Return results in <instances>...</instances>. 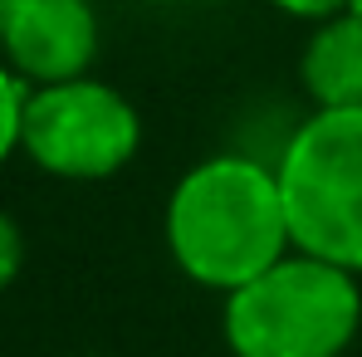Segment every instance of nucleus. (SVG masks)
<instances>
[{
	"label": "nucleus",
	"mask_w": 362,
	"mask_h": 357,
	"mask_svg": "<svg viewBox=\"0 0 362 357\" xmlns=\"http://www.w3.org/2000/svg\"><path fill=\"white\" fill-rule=\"evenodd\" d=\"M162 240L191 284L226 298L294 250L279 172L245 152L201 157L167 196Z\"/></svg>",
	"instance_id": "obj_1"
},
{
	"label": "nucleus",
	"mask_w": 362,
	"mask_h": 357,
	"mask_svg": "<svg viewBox=\"0 0 362 357\" xmlns=\"http://www.w3.org/2000/svg\"><path fill=\"white\" fill-rule=\"evenodd\" d=\"M362 333V284L353 269L289 250L226 294L221 338L230 357H348Z\"/></svg>",
	"instance_id": "obj_2"
},
{
	"label": "nucleus",
	"mask_w": 362,
	"mask_h": 357,
	"mask_svg": "<svg viewBox=\"0 0 362 357\" xmlns=\"http://www.w3.org/2000/svg\"><path fill=\"white\" fill-rule=\"evenodd\" d=\"M274 172L294 250L362 274V108H313Z\"/></svg>",
	"instance_id": "obj_3"
},
{
	"label": "nucleus",
	"mask_w": 362,
	"mask_h": 357,
	"mask_svg": "<svg viewBox=\"0 0 362 357\" xmlns=\"http://www.w3.org/2000/svg\"><path fill=\"white\" fill-rule=\"evenodd\" d=\"M142 147V118L122 88L78 74L25 93L20 152L59 181H108L132 167Z\"/></svg>",
	"instance_id": "obj_4"
},
{
	"label": "nucleus",
	"mask_w": 362,
	"mask_h": 357,
	"mask_svg": "<svg viewBox=\"0 0 362 357\" xmlns=\"http://www.w3.org/2000/svg\"><path fill=\"white\" fill-rule=\"evenodd\" d=\"M93 0H20L10 30L0 35V59L30 88L88 74L98 59Z\"/></svg>",
	"instance_id": "obj_5"
},
{
	"label": "nucleus",
	"mask_w": 362,
	"mask_h": 357,
	"mask_svg": "<svg viewBox=\"0 0 362 357\" xmlns=\"http://www.w3.org/2000/svg\"><path fill=\"white\" fill-rule=\"evenodd\" d=\"M299 88L313 108H362V10H338L308 30Z\"/></svg>",
	"instance_id": "obj_6"
},
{
	"label": "nucleus",
	"mask_w": 362,
	"mask_h": 357,
	"mask_svg": "<svg viewBox=\"0 0 362 357\" xmlns=\"http://www.w3.org/2000/svg\"><path fill=\"white\" fill-rule=\"evenodd\" d=\"M25 93L30 83L0 59V167L20 152V118H25Z\"/></svg>",
	"instance_id": "obj_7"
},
{
	"label": "nucleus",
	"mask_w": 362,
	"mask_h": 357,
	"mask_svg": "<svg viewBox=\"0 0 362 357\" xmlns=\"http://www.w3.org/2000/svg\"><path fill=\"white\" fill-rule=\"evenodd\" d=\"M20 269H25V230L0 211V294L20 279Z\"/></svg>",
	"instance_id": "obj_8"
},
{
	"label": "nucleus",
	"mask_w": 362,
	"mask_h": 357,
	"mask_svg": "<svg viewBox=\"0 0 362 357\" xmlns=\"http://www.w3.org/2000/svg\"><path fill=\"white\" fill-rule=\"evenodd\" d=\"M274 10H284L289 20H308V25H318V20H328V15H338V10H348L353 0H269Z\"/></svg>",
	"instance_id": "obj_9"
},
{
	"label": "nucleus",
	"mask_w": 362,
	"mask_h": 357,
	"mask_svg": "<svg viewBox=\"0 0 362 357\" xmlns=\"http://www.w3.org/2000/svg\"><path fill=\"white\" fill-rule=\"evenodd\" d=\"M15 10H20V0H0V35L10 30V20H15Z\"/></svg>",
	"instance_id": "obj_10"
},
{
	"label": "nucleus",
	"mask_w": 362,
	"mask_h": 357,
	"mask_svg": "<svg viewBox=\"0 0 362 357\" xmlns=\"http://www.w3.org/2000/svg\"><path fill=\"white\" fill-rule=\"evenodd\" d=\"M353 10H362V0H353Z\"/></svg>",
	"instance_id": "obj_11"
},
{
	"label": "nucleus",
	"mask_w": 362,
	"mask_h": 357,
	"mask_svg": "<svg viewBox=\"0 0 362 357\" xmlns=\"http://www.w3.org/2000/svg\"><path fill=\"white\" fill-rule=\"evenodd\" d=\"M93 357H98V353H93Z\"/></svg>",
	"instance_id": "obj_12"
},
{
	"label": "nucleus",
	"mask_w": 362,
	"mask_h": 357,
	"mask_svg": "<svg viewBox=\"0 0 362 357\" xmlns=\"http://www.w3.org/2000/svg\"><path fill=\"white\" fill-rule=\"evenodd\" d=\"M348 357H353V353H348Z\"/></svg>",
	"instance_id": "obj_13"
}]
</instances>
